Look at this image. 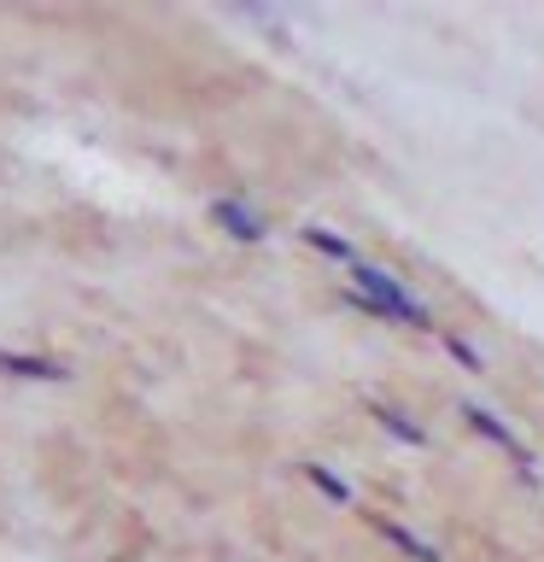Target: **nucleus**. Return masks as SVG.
Instances as JSON below:
<instances>
[{"instance_id":"nucleus-1","label":"nucleus","mask_w":544,"mask_h":562,"mask_svg":"<svg viewBox=\"0 0 544 562\" xmlns=\"http://www.w3.org/2000/svg\"><path fill=\"white\" fill-rule=\"evenodd\" d=\"M351 293L363 299L369 311H381V316H393V323H410V328H428V311L416 305L410 293L398 288L386 270H375V263H351Z\"/></svg>"},{"instance_id":"nucleus-2","label":"nucleus","mask_w":544,"mask_h":562,"mask_svg":"<svg viewBox=\"0 0 544 562\" xmlns=\"http://www.w3.org/2000/svg\"><path fill=\"white\" fill-rule=\"evenodd\" d=\"M217 223H223V228H235V235H240V240H263V223L252 217V211H240V205H228V200L217 205Z\"/></svg>"},{"instance_id":"nucleus-3","label":"nucleus","mask_w":544,"mask_h":562,"mask_svg":"<svg viewBox=\"0 0 544 562\" xmlns=\"http://www.w3.org/2000/svg\"><path fill=\"white\" fill-rule=\"evenodd\" d=\"M0 369H12V375H30V381H59V375H65L59 363H35V358H0Z\"/></svg>"},{"instance_id":"nucleus-4","label":"nucleus","mask_w":544,"mask_h":562,"mask_svg":"<svg viewBox=\"0 0 544 562\" xmlns=\"http://www.w3.org/2000/svg\"><path fill=\"white\" fill-rule=\"evenodd\" d=\"M468 422H474V428H480V434H491V439H498V446H503V451H515V439H509V428H503V422H498V416H486V411H480V404H468Z\"/></svg>"},{"instance_id":"nucleus-5","label":"nucleus","mask_w":544,"mask_h":562,"mask_svg":"<svg viewBox=\"0 0 544 562\" xmlns=\"http://www.w3.org/2000/svg\"><path fill=\"white\" fill-rule=\"evenodd\" d=\"M386 533H393V539H398V544H404V551H410V557H416V562H439V557H433V551H428V544H421V539H416V533H404V527H393V521H386Z\"/></svg>"}]
</instances>
